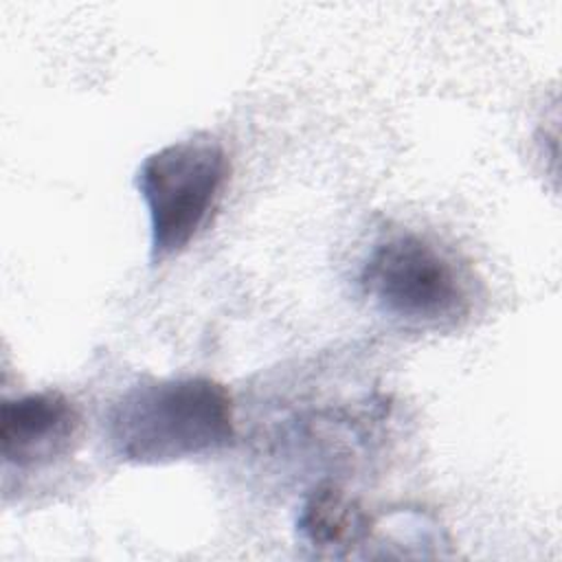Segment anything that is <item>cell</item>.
<instances>
[{"instance_id":"6da1fadb","label":"cell","mask_w":562,"mask_h":562,"mask_svg":"<svg viewBox=\"0 0 562 562\" xmlns=\"http://www.w3.org/2000/svg\"><path fill=\"white\" fill-rule=\"evenodd\" d=\"M112 452L136 465L211 454L235 441V406L211 378H162L130 386L108 411Z\"/></svg>"},{"instance_id":"277c9868","label":"cell","mask_w":562,"mask_h":562,"mask_svg":"<svg viewBox=\"0 0 562 562\" xmlns=\"http://www.w3.org/2000/svg\"><path fill=\"white\" fill-rule=\"evenodd\" d=\"M81 437V413L61 391L11 397L0 408V454L18 470H37L66 459Z\"/></svg>"},{"instance_id":"3957f363","label":"cell","mask_w":562,"mask_h":562,"mask_svg":"<svg viewBox=\"0 0 562 562\" xmlns=\"http://www.w3.org/2000/svg\"><path fill=\"white\" fill-rule=\"evenodd\" d=\"M231 160L211 134H193L151 151L138 167L136 189L149 215V257L180 255L217 206Z\"/></svg>"},{"instance_id":"5b68a950","label":"cell","mask_w":562,"mask_h":562,"mask_svg":"<svg viewBox=\"0 0 562 562\" xmlns=\"http://www.w3.org/2000/svg\"><path fill=\"white\" fill-rule=\"evenodd\" d=\"M375 518L349 492L331 481L318 483L303 501L296 518L299 536L318 555L347 558L371 542Z\"/></svg>"},{"instance_id":"7a4b0ae2","label":"cell","mask_w":562,"mask_h":562,"mask_svg":"<svg viewBox=\"0 0 562 562\" xmlns=\"http://www.w3.org/2000/svg\"><path fill=\"white\" fill-rule=\"evenodd\" d=\"M360 285L382 314L406 327L450 329L472 310L468 272L448 250L413 231L373 244Z\"/></svg>"}]
</instances>
